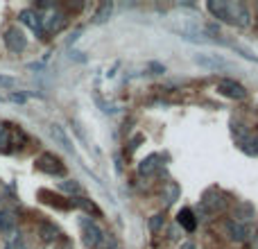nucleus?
<instances>
[{"instance_id":"obj_1","label":"nucleus","mask_w":258,"mask_h":249,"mask_svg":"<svg viewBox=\"0 0 258 249\" xmlns=\"http://www.w3.org/2000/svg\"><path fill=\"white\" fill-rule=\"evenodd\" d=\"M206 9H209L215 18H220L222 23H229V25H236V27H247L249 25V14H247V7L242 3L209 0V3H206Z\"/></svg>"},{"instance_id":"obj_2","label":"nucleus","mask_w":258,"mask_h":249,"mask_svg":"<svg viewBox=\"0 0 258 249\" xmlns=\"http://www.w3.org/2000/svg\"><path fill=\"white\" fill-rule=\"evenodd\" d=\"M82 240L86 247L91 249H116L113 245V238L109 233H104L98 224H93L91 220H82Z\"/></svg>"},{"instance_id":"obj_3","label":"nucleus","mask_w":258,"mask_h":249,"mask_svg":"<svg viewBox=\"0 0 258 249\" xmlns=\"http://www.w3.org/2000/svg\"><path fill=\"white\" fill-rule=\"evenodd\" d=\"M227 206V197L222 195V193H218V191H209V193H204V197H202V202H200V211L202 213H220V211Z\"/></svg>"},{"instance_id":"obj_4","label":"nucleus","mask_w":258,"mask_h":249,"mask_svg":"<svg viewBox=\"0 0 258 249\" xmlns=\"http://www.w3.org/2000/svg\"><path fill=\"white\" fill-rule=\"evenodd\" d=\"M218 93L224 95V98H229V100H245L247 98L245 86L236 80H222L218 84Z\"/></svg>"},{"instance_id":"obj_5","label":"nucleus","mask_w":258,"mask_h":249,"mask_svg":"<svg viewBox=\"0 0 258 249\" xmlns=\"http://www.w3.org/2000/svg\"><path fill=\"white\" fill-rule=\"evenodd\" d=\"M36 168L45 174H63V163L50 152H45V154H41L36 159Z\"/></svg>"},{"instance_id":"obj_6","label":"nucleus","mask_w":258,"mask_h":249,"mask_svg":"<svg viewBox=\"0 0 258 249\" xmlns=\"http://www.w3.org/2000/svg\"><path fill=\"white\" fill-rule=\"evenodd\" d=\"M5 45H7L12 52H23L27 45V39L18 27H9V30L5 32Z\"/></svg>"},{"instance_id":"obj_7","label":"nucleus","mask_w":258,"mask_h":249,"mask_svg":"<svg viewBox=\"0 0 258 249\" xmlns=\"http://www.w3.org/2000/svg\"><path fill=\"white\" fill-rule=\"evenodd\" d=\"M227 231L231 236V240L236 242H247L251 238V229L242 222H236V220H227Z\"/></svg>"},{"instance_id":"obj_8","label":"nucleus","mask_w":258,"mask_h":249,"mask_svg":"<svg viewBox=\"0 0 258 249\" xmlns=\"http://www.w3.org/2000/svg\"><path fill=\"white\" fill-rule=\"evenodd\" d=\"M177 224L183 229V231L192 233V231H195V229H197V218H195V211H192V209H188V206H186V209H181V211H179V213H177Z\"/></svg>"},{"instance_id":"obj_9","label":"nucleus","mask_w":258,"mask_h":249,"mask_svg":"<svg viewBox=\"0 0 258 249\" xmlns=\"http://www.w3.org/2000/svg\"><path fill=\"white\" fill-rule=\"evenodd\" d=\"M161 163H163V156H161V154H150V156H145V159L138 163V172H141L143 177L154 174L156 170L161 168Z\"/></svg>"},{"instance_id":"obj_10","label":"nucleus","mask_w":258,"mask_h":249,"mask_svg":"<svg viewBox=\"0 0 258 249\" xmlns=\"http://www.w3.org/2000/svg\"><path fill=\"white\" fill-rule=\"evenodd\" d=\"M195 64L200 66L209 68V71H224V68H231V64H227L224 59H218V57H206V54H195Z\"/></svg>"},{"instance_id":"obj_11","label":"nucleus","mask_w":258,"mask_h":249,"mask_svg":"<svg viewBox=\"0 0 258 249\" xmlns=\"http://www.w3.org/2000/svg\"><path fill=\"white\" fill-rule=\"evenodd\" d=\"M21 21L25 23L30 30H34L36 34H41V30H43V25H41V16L36 12H32V9H25V12H21Z\"/></svg>"},{"instance_id":"obj_12","label":"nucleus","mask_w":258,"mask_h":249,"mask_svg":"<svg viewBox=\"0 0 258 249\" xmlns=\"http://www.w3.org/2000/svg\"><path fill=\"white\" fill-rule=\"evenodd\" d=\"M50 134H52V138L59 143V145H61V147H66V152H71V154H73V152H75V147H73L71 138H68L66 134H63V129L59 127V125H50Z\"/></svg>"},{"instance_id":"obj_13","label":"nucleus","mask_w":258,"mask_h":249,"mask_svg":"<svg viewBox=\"0 0 258 249\" xmlns=\"http://www.w3.org/2000/svg\"><path fill=\"white\" fill-rule=\"evenodd\" d=\"M41 25H45V32H59L63 25H66V18L61 16V14H52V16L48 18H41Z\"/></svg>"},{"instance_id":"obj_14","label":"nucleus","mask_w":258,"mask_h":249,"mask_svg":"<svg viewBox=\"0 0 258 249\" xmlns=\"http://www.w3.org/2000/svg\"><path fill=\"white\" fill-rule=\"evenodd\" d=\"M240 150L247 152L249 156H258V134H256V136L245 134V136L240 138Z\"/></svg>"},{"instance_id":"obj_15","label":"nucleus","mask_w":258,"mask_h":249,"mask_svg":"<svg viewBox=\"0 0 258 249\" xmlns=\"http://www.w3.org/2000/svg\"><path fill=\"white\" fill-rule=\"evenodd\" d=\"M39 236H41V240L43 242H54L59 238V229L54 227V224H50V222H43L39 227Z\"/></svg>"},{"instance_id":"obj_16","label":"nucleus","mask_w":258,"mask_h":249,"mask_svg":"<svg viewBox=\"0 0 258 249\" xmlns=\"http://www.w3.org/2000/svg\"><path fill=\"white\" fill-rule=\"evenodd\" d=\"M111 14H113V3H104V5H100L98 7V12H95V16H93V23H107L109 18H111Z\"/></svg>"},{"instance_id":"obj_17","label":"nucleus","mask_w":258,"mask_h":249,"mask_svg":"<svg viewBox=\"0 0 258 249\" xmlns=\"http://www.w3.org/2000/svg\"><path fill=\"white\" fill-rule=\"evenodd\" d=\"M14 227H16L14 213H9V211H0V231H3V233H12Z\"/></svg>"},{"instance_id":"obj_18","label":"nucleus","mask_w":258,"mask_h":249,"mask_svg":"<svg viewBox=\"0 0 258 249\" xmlns=\"http://www.w3.org/2000/svg\"><path fill=\"white\" fill-rule=\"evenodd\" d=\"M233 218H238L242 224H245V220H251L254 218V206L251 204H238L236 206V213H233ZM236 220V222H238Z\"/></svg>"},{"instance_id":"obj_19","label":"nucleus","mask_w":258,"mask_h":249,"mask_svg":"<svg viewBox=\"0 0 258 249\" xmlns=\"http://www.w3.org/2000/svg\"><path fill=\"white\" fill-rule=\"evenodd\" d=\"M59 191L66 193V195H82V186L75 179H66V181L59 183Z\"/></svg>"},{"instance_id":"obj_20","label":"nucleus","mask_w":258,"mask_h":249,"mask_svg":"<svg viewBox=\"0 0 258 249\" xmlns=\"http://www.w3.org/2000/svg\"><path fill=\"white\" fill-rule=\"evenodd\" d=\"M39 197H41V202H45V204H50V206H57V209H71L73 204H59V197H54L50 191H41L39 193Z\"/></svg>"},{"instance_id":"obj_21","label":"nucleus","mask_w":258,"mask_h":249,"mask_svg":"<svg viewBox=\"0 0 258 249\" xmlns=\"http://www.w3.org/2000/svg\"><path fill=\"white\" fill-rule=\"evenodd\" d=\"M71 204H73V206H80V209H84L86 213H91V215H100V209H98V206H95L91 200H84V197H82V200L71 202Z\"/></svg>"},{"instance_id":"obj_22","label":"nucleus","mask_w":258,"mask_h":249,"mask_svg":"<svg viewBox=\"0 0 258 249\" xmlns=\"http://www.w3.org/2000/svg\"><path fill=\"white\" fill-rule=\"evenodd\" d=\"M165 204H172V202H177V197H179V186L177 183H168L165 186Z\"/></svg>"},{"instance_id":"obj_23","label":"nucleus","mask_w":258,"mask_h":249,"mask_svg":"<svg viewBox=\"0 0 258 249\" xmlns=\"http://www.w3.org/2000/svg\"><path fill=\"white\" fill-rule=\"evenodd\" d=\"M161 227H163V215H161V213L152 215V218H150V231H154V233H156Z\"/></svg>"},{"instance_id":"obj_24","label":"nucleus","mask_w":258,"mask_h":249,"mask_svg":"<svg viewBox=\"0 0 258 249\" xmlns=\"http://www.w3.org/2000/svg\"><path fill=\"white\" fill-rule=\"evenodd\" d=\"M0 84L3 86H14V80L12 77H0Z\"/></svg>"},{"instance_id":"obj_25","label":"nucleus","mask_w":258,"mask_h":249,"mask_svg":"<svg viewBox=\"0 0 258 249\" xmlns=\"http://www.w3.org/2000/svg\"><path fill=\"white\" fill-rule=\"evenodd\" d=\"M177 233H179V229H177V227H174V229H170V238H172V240H177V238H179Z\"/></svg>"},{"instance_id":"obj_26","label":"nucleus","mask_w":258,"mask_h":249,"mask_svg":"<svg viewBox=\"0 0 258 249\" xmlns=\"http://www.w3.org/2000/svg\"><path fill=\"white\" fill-rule=\"evenodd\" d=\"M183 249H195V245H192V242H186V245H183Z\"/></svg>"}]
</instances>
